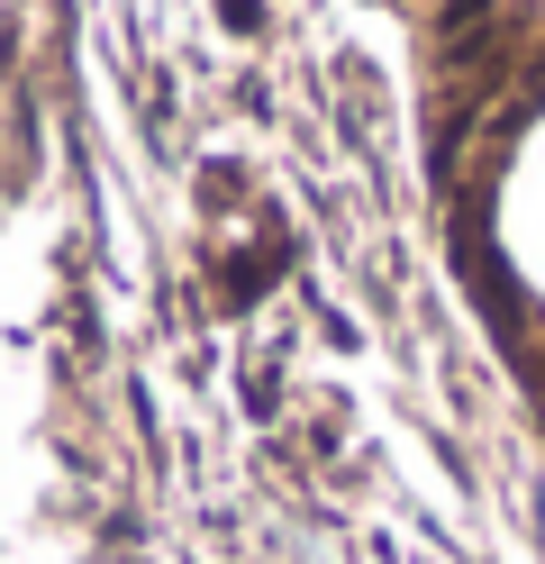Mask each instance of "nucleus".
<instances>
[{"instance_id": "nucleus-1", "label": "nucleus", "mask_w": 545, "mask_h": 564, "mask_svg": "<svg viewBox=\"0 0 545 564\" xmlns=\"http://www.w3.org/2000/svg\"><path fill=\"white\" fill-rule=\"evenodd\" d=\"M436 28H446V46H464V37H482V28H500V0H446Z\"/></svg>"}]
</instances>
